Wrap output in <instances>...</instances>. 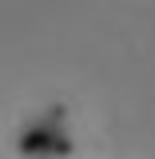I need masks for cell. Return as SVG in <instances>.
Listing matches in <instances>:
<instances>
[{"label": "cell", "instance_id": "cell-1", "mask_svg": "<svg viewBox=\"0 0 155 159\" xmlns=\"http://www.w3.org/2000/svg\"><path fill=\"white\" fill-rule=\"evenodd\" d=\"M56 123H60V111H56L52 119L36 123V127L24 135V151H72L68 135H64V131H56Z\"/></svg>", "mask_w": 155, "mask_h": 159}]
</instances>
